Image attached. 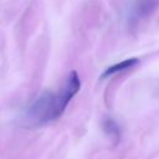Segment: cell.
<instances>
[{
  "mask_svg": "<svg viewBox=\"0 0 159 159\" xmlns=\"http://www.w3.org/2000/svg\"><path fill=\"white\" fill-rule=\"evenodd\" d=\"M139 63V58L137 57H130V58H127V60H123L120 62H117L112 66H109L108 68H106L103 71V73L101 75V78L104 80V78H108V77H112L119 72H124L127 70H130L133 67H135Z\"/></svg>",
  "mask_w": 159,
  "mask_h": 159,
  "instance_id": "3",
  "label": "cell"
},
{
  "mask_svg": "<svg viewBox=\"0 0 159 159\" xmlns=\"http://www.w3.org/2000/svg\"><path fill=\"white\" fill-rule=\"evenodd\" d=\"M103 129L104 132L113 139L118 140L119 135H120V132H119V127L118 124L112 119V118H107L104 122H103Z\"/></svg>",
  "mask_w": 159,
  "mask_h": 159,
  "instance_id": "4",
  "label": "cell"
},
{
  "mask_svg": "<svg viewBox=\"0 0 159 159\" xmlns=\"http://www.w3.org/2000/svg\"><path fill=\"white\" fill-rule=\"evenodd\" d=\"M81 80L76 71H71L57 93L48 92V119L56 120L62 116L71 99L80 92Z\"/></svg>",
  "mask_w": 159,
  "mask_h": 159,
  "instance_id": "1",
  "label": "cell"
},
{
  "mask_svg": "<svg viewBox=\"0 0 159 159\" xmlns=\"http://www.w3.org/2000/svg\"><path fill=\"white\" fill-rule=\"evenodd\" d=\"M159 7V0H135L132 12L133 21H138L150 16Z\"/></svg>",
  "mask_w": 159,
  "mask_h": 159,
  "instance_id": "2",
  "label": "cell"
}]
</instances>
